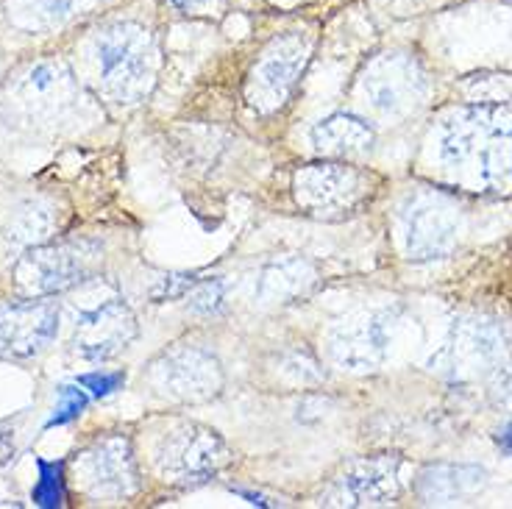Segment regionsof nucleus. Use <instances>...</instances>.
Instances as JSON below:
<instances>
[{
  "instance_id": "nucleus-1",
  "label": "nucleus",
  "mask_w": 512,
  "mask_h": 509,
  "mask_svg": "<svg viewBox=\"0 0 512 509\" xmlns=\"http://www.w3.org/2000/svg\"><path fill=\"white\" fill-rule=\"evenodd\" d=\"M440 159L454 170L474 167L487 190H512V106L474 103L443 120Z\"/></svg>"
},
{
  "instance_id": "nucleus-2",
  "label": "nucleus",
  "mask_w": 512,
  "mask_h": 509,
  "mask_svg": "<svg viewBox=\"0 0 512 509\" xmlns=\"http://www.w3.org/2000/svg\"><path fill=\"white\" fill-rule=\"evenodd\" d=\"M101 84L117 103H140L154 90L156 42L137 23H112L95 34Z\"/></svg>"
},
{
  "instance_id": "nucleus-3",
  "label": "nucleus",
  "mask_w": 512,
  "mask_h": 509,
  "mask_svg": "<svg viewBox=\"0 0 512 509\" xmlns=\"http://www.w3.org/2000/svg\"><path fill=\"white\" fill-rule=\"evenodd\" d=\"M101 254L103 248L92 240L42 242L17 259L14 281L23 293L48 298L90 279L101 265Z\"/></svg>"
},
{
  "instance_id": "nucleus-4",
  "label": "nucleus",
  "mask_w": 512,
  "mask_h": 509,
  "mask_svg": "<svg viewBox=\"0 0 512 509\" xmlns=\"http://www.w3.org/2000/svg\"><path fill=\"white\" fill-rule=\"evenodd\" d=\"M154 462L165 482L179 484V487H198L215 479L229 465V448L215 429L190 420L162 434Z\"/></svg>"
},
{
  "instance_id": "nucleus-5",
  "label": "nucleus",
  "mask_w": 512,
  "mask_h": 509,
  "mask_svg": "<svg viewBox=\"0 0 512 509\" xmlns=\"http://www.w3.org/2000/svg\"><path fill=\"white\" fill-rule=\"evenodd\" d=\"M312 42L301 31L273 37L245 78V101L256 115H276L290 101L298 78L307 70Z\"/></svg>"
},
{
  "instance_id": "nucleus-6",
  "label": "nucleus",
  "mask_w": 512,
  "mask_h": 509,
  "mask_svg": "<svg viewBox=\"0 0 512 509\" xmlns=\"http://www.w3.org/2000/svg\"><path fill=\"white\" fill-rule=\"evenodd\" d=\"M145 379L156 395L176 404H206L226 387L220 359L198 345H173L148 365Z\"/></svg>"
},
{
  "instance_id": "nucleus-7",
  "label": "nucleus",
  "mask_w": 512,
  "mask_h": 509,
  "mask_svg": "<svg viewBox=\"0 0 512 509\" xmlns=\"http://www.w3.org/2000/svg\"><path fill=\"white\" fill-rule=\"evenodd\" d=\"M373 176L346 162H315L295 170L293 195L301 209L318 217L354 212L371 195Z\"/></svg>"
},
{
  "instance_id": "nucleus-8",
  "label": "nucleus",
  "mask_w": 512,
  "mask_h": 509,
  "mask_svg": "<svg viewBox=\"0 0 512 509\" xmlns=\"http://www.w3.org/2000/svg\"><path fill=\"white\" fill-rule=\"evenodd\" d=\"M362 92L376 112L404 117L426 101L429 78L421 62L410 53H382L368 64L362 76Z\"/></svg>"
},
{
  "instance_id": "nucleus-9",
  "label": "nucleus",
  "mask_w": 512,
  "mask_h": 509,
  "mask_svg": "<svg viewBox=\"0 0 512 509\" xmlns=\"http://www.w3.org/2000/svg\"><path fill=\"white\" fill-rule=\"evenodd\" d=\"M507 357V337L496 323L487 320H457L432 365L451 379H479L496 373Z\"/></svg>"
},
{
  "instance_id": "nucleus-10",
  "label": "nucleus",
  "mask_w": 512,
  "mask_h": 509,
  "mask_svg": "<svg viewBox=\"0 0 512 509\" xmlns=\"http://www.w3.org/2000/svg\"><path fill=\"white\" fill-rule=\"evenodd\" d=\"M73 471L92 498H128L140 487L137 459L126 434H106L73 459Z\"/></svg>"
},
{
  "instance_id": "nucleus-11",
  "label": "nucleus",
  "mask_w": 512,
  "mask_h": 509,
  "mask_svg": "<svg viewBox=\"0 0 512 509\" xmlns=\"http://www.w3.org/2000/svg\"><path fill=\"white\" fill-rule=\"evenodd\" d=\"M460 240V212L440 195H421L404 212V251L415 262L448 256Z\"/></svg>"
},
{
  "instance_id": "nucleus-12",
  "label": "nucleus",
  "mask_w": 512,
  "mask_h": 509,
  "mask_svg": "<svg viewBox=\"0 0 512 509\" xmlns=\"http://www.w3.org/2000/svg\"><path fill=\"white\" fill-rule=\"evenodd\" d=\"M390 345V315L387 312H357L343 318L329 334V359L334 368L348 373L376 370L387 357Z\"/></svg>"
},
{
  "instance_id": "nucleus-13",
  "label": "nucleus",
  "mask_w": 512,
  "mask_h": 509,
  "mask_svg": "<svg viewBox=\"0 0 512 509\" xmlns=\"http://www.w3.org/2000/svg\"><path fill=\"white\" fill-rule=\"evenodd\" d=\"M59 331V309L48 298L31 295L28 301L0 306V354L31 359L53 343Z\"/></svg>"
},
{
  "instance_id": "nucleus-14",
  "label": "nucleus",
  "mask_w": 512,
  "mask_h": 509,
  "mask_svg": "<svg viewBox=\"0 0 512 509\" xmlns=\"http://www.w3.org/2000/svg\"><path fill=\"white\" fill-rule=\"evenodd\" d=\"M137 318L123 298H109L76 318L73 348L90 362L112 359L137 340Z\"/></svg>"
},
{
  "instance_id": "nucleus-15",
  "label": "nucleus",
  "mask_w": 512,
  "mask_h": 509,
  "mask_svg": "<svg viewBox=\"0 0 512 509\" xmlns=\"http://www.w3.org/2000/svg\"><path fill=\"white\" fill-rule=\"evenodd\" d=\"M401 459L390 457V454H379V457H365L351 462L340 479V504H351V507H362V504H390L396 501L401 493Z\"/></svg>"
},
{
  "instance_id": "nucleus-16",
  "label": "nucleus",
  "mask_w": 512,
  "mask_h": 509,
  "mask_svg": "<svg viewBox=\"0 0 512 509\" xmlns=\"http://www.w3.org/2000/svg\"><path fill=\"white\" fill-rule=\"evenodd\" d=\"M318 287V270L304 256H279L259 273L256 298L265 306H287Z\"/></svg>"
},
{
  "instance_id": "nucleus-17",
  "label": "nucleus",
  "mask_w": 512,
  "mask_h": 509,
  "mask_svg": "<svg viewBox=\"0 0 512 509\" xmlns=\"http://www.w3.org/2000/svg\"><path fill=\"white\" fill-rule=\"evenodd\" d=\"M73 95H76V84L70 70L59 62H42L23 81L17 106L34 115H62L64 109H70Z\"/></svg>"
},
{
  "instance_id": "nucleus-18",
  "label": "nucleus",
  "mask_w": 512,
  "mask_h": 509,
  "mask_svg": "<svg viewBox=\"0 0 512 509\" xmlns=\"http://www.w3.org/2000/svg\"><path fill=\"white\" fill-rule=\"evenodd\" d=\"M487 482V471L479 465H454V462H440L429 465L418 473V496L426 504H448L454 498L471 496L482 490Z\"/></svg>"
},
{
  "instance_id": "nucleus-19",
  "label": "nucleus",
  "mask_w": 512,
  "mask_h": 509,
  "mask_svg": "<svg viewBox=\"0 0 512 509\" xmlns=\"http://www.w3.org/2000/svg\"><path fill=\"white\" fill-rule=\"evenodd\" d=\"M373 128L357 115L334 112L312 128V145L323 156H357L373 148Z\"/></svg>"
},
{
  "instance_id": "nucleus-20",
  "label": "nucleus",
  "mask_w": 512,
  "mask_h": 509,
  "mask_svg": "<svg viewBox=\"0 0 512 509\" xmlns=\"http://www.w3.org/2000/svg\"><path fill=\"white\" fill-rule=\"evenodd\" d=\"M53 209L39 204V201H26L14 209V215L6 223V242L14 248H34L48 242L53 231Z\"/></svg>"
},
{
  "instance_id": "nucleus-21",
  "label": "nucleus",
  "mask_w": 512,
  "mask_h": 509,
  "mask_svg": "<svg viewBox=\"0 0 512 509\" xmlns=\"http://www.w3.org/2000/svg\"><path fill=\"white\" fill-rule=\"evenodd\" d=\"M39 479L31 490V501L42 509L64 507V462H48V459H37Z\"/></svg>"
},
{
  "instance_id": "nucleus-22",
  "label": "nucleus",
  "mask_w": 512,
  "mask_h": 509,
  "mask_svg": "<svg viewBox=\"0 0 512 509\" xmlns=\"http://www.w3.org/2000/svg\"><path fill=\"white\" fill-rule=\"evenodd\" d=\"M90 404L87 398V390L81 384H62L56 390V407H53V415L45 423V429H53V426H64L70 420H76L84 409Z\"/></svg>"
},
{
  "instance_id": "nucleus-23",
  "label": "nucleus",
  "mask_w": 512,
  "mask_h": 509,
  "mask_svg": "<svg viewBox=\"0 0 512 509\" xmlns=\"http://www.w3.org/2000/svg\"><path fill=\"white\" fill-rule=\"evenodd\" d=\"M279 373H282L284 379H290L293 384H301V387H307V384H320L326 379V373L320 370L318 362L309 357V354H304V351H290V354H284Z\"/></svg>"
},
{
  "instance_id": "nucleus-24",
  "label": "nucleus",
  "mask_w": 512,
  "mask_h": 509,
  "mask_svg": "<svg viewBox=\"0 0 512 509\" xmlns=\"http://www.w3.org/2000/svg\"><path fill=\"white\" fill-rule=\"evenodd\" d=\"M190 306L195 312L212 315L223 306V284L218 279H198L190 290Z\"/></svg>"
},
{
  "instance_id": "nucleus-25",
  "label": "nucleus",
  "mask_w": 512,
  "mask_h": 509,
  "mask_svg": "<svg viewBox=\"0 0 512 509\" xmlns=\"http://www.w3.org/2000/svg\"><path fill=\"white\" fill-rule=\"evenodd\" d=\"M84 390H90L95 398H106V395H112L115 390H120L123 384H126V373H120V370H112V373H106V370H95V373H81L76 379Z\"/></svg>"
},
{
  "instance_id": "nucleus-26",
  "label": "nucleus",
  "mask_w": 512,
  "mask_h": 509,
  "mask_svg": "<svg viewBox=\"0 0 512 509\" xmlns=\"http://www.w3.org/2000/svg\"><path fill=\"white\" fill-rule=\"evenodd\" d=\"M195 276L192 273H170L165 279H159V284L154 287V298L156 304H162V301H176V298H184V295H190V290L195 287Z\"/></svg>"
},
{
  "instance_id": "nucleus-27",
  "label": "nucleus",
  "mask_w": 512,
  "mask_h": 509,
  "mask_svg": "<svg viewBox=\"0 0 512 509\" xmlns=\"http://www.w3.org/2000/svg\"><path fill=\"white\" fill-rule=\"evenodd\" d=\"M187 17H212L223 9V0H170Z\"/></svg>"
},
{
  "instance_id": "nucleus-28",
  "label": "nucleus",
  "mask_w": 512,
  "mask_h": 509,
  "mask_svg": "<svg viewBox=\"0 0 512 509\" xmlns=\"http://www.w3.org/2000/svg\"><path fill=\"white\" fill-rule=\"evenodd\" d=\"M14 457V432L0 426V465H6Z\"/></svg>"
},
{
  "instance_id": "nucleus-29",
  "label": "nucleus",
  "mask_w": 512,
  "mask_h": 509,
  "mask_svg": "<svg viewBox=\"0 0 512 509\" xmlns=\"http://www.w3.org/2000/svg\"><path fill=\"white\" fill-rule=\"evenodd\" d=\"M499 446L504 454H510L512 457V423L510 426H504V432L499 434Z\"/></svg>"
},
{
  "instance_id": "nucleus-30",
  "label": "nucleus",
  "mask_w": 512,
  "mask_h": 509,
  "mask_svg": "<svg viewBox=\"0 0 512 509\" xmlns=\"http://www.w3.org/2000/svg\"><path fill=\"white\" fill-rule=\"evenodd\" d=\"M234 493H237V496L248 498V504H259V507H268V501L259 496V493H251V490H240V487H237Z\"/></svg>"
}]
</instances>
